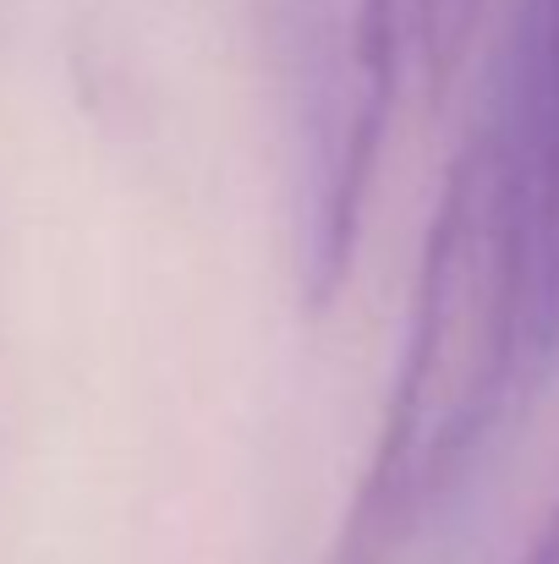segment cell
Wrapping results in <instances>:
<instances>
[{
    "label": "cell",
    "instance_id": "obj_1",
    "mask_svg": "<svg viewBox=\"0 0 559 564\" xmlns=\"http://www.w3.org/2000/svg\"><path fill=\"white\" fill-rule=\"evenodd\" d=\"M527 357V143L483 116L428 219L400 373L324 564H400L483 449Z\"/></svg>",
    "mask_w": 559,
    "mask_h": 564
},
{
    "label": "cell",
    "instance_id": "obj_2",
    "mask_svg": "<svg viewBox=\"0 0 559 564\" xmlns=\"http://www.w3.org/2000/svg\"><path fill=\"white\" fill-rule=\"evenodd\" d=\"M400 39V0H286L297 138V285L313 313H324L352 280L395 110Z\"/></svg>",
    "mask_w": 559,
    "mask_h": 564
},
{
    "label": "cell",
    "instance_id": "obj_3",
    "mask_svg": "<svg viewBox=\"0 0 559 564\" xmlns=\"http://www.w3.org/2000/svg\"><path fill=\"white\" fill-rule=\"evenodd\" d=\"M483 11H488V0H400L406 39L417 50V66H422V83L433 99L461 77Z\"/></svg>",
    "mask_w": 559,
    "mask_h": 564
},
{
    "label": "cell",
    "instance_id": "obj_4",
    "mask_svg": "<svg viewBox=\"0 0 559 564\" xmlns=\"http://www.w3.org/2000/svg\"><path fill=\"white\" fill-rule=\"evenodd\" d=\"M527 72H522V99L538 127H559V0H544L527 33Z\"/></svg>",
    "mask_w": 559,
    "mask_h": 564
},
{
    "label": "cell",
    "instance_id": "obj_5",
    "mask_svg": "<svg viewBox=\"0 0 559 564\" xmlns=\"http://www.w3.org/2000/svg\"><path fill=\"white\" fill-rule=\"evenodd\" d=\"M522 564H559V499L549 505L544 527L533 532V543H527V554H522Z\"/></svg>",
    "mask_w": 559,
    "mask_h": 564
}]
</instances>
